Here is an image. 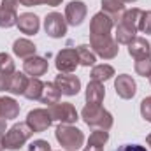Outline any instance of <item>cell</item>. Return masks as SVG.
Here are the masks:
<instances>
[{"mask_svg": "<svg viewBox=\"0 0 151 151\" xmlns=\"http://www.w3.org/2000/svg\"><path fill=\"white\" fill-rule=\"evenodd\" d=\"M32 128L27 125V121L25 123H16L14 127H11L5 134H4V137H2V144H4V148L5 150H19V148H23V144L32 137Z\"/></svg>", "mask_w": 151, "mask_h": 151, "instance_id": "obj_1", "label": "cell"}, {"mask_svg": "<svg viewBox=\"0 0 151 151\" xmlns=\"http://www.w3.org/2000/svg\"><path fill=\"white\" fill-rule=\"evenodd\" d=\"M81 116H83L84 123L90 125V127L102 128V130H109L113 127V116H111V113H107L100 106H93V104L84 106V109L81 111Z\"/></svg>", "mask_w": 151, "mask_h": 151, "instance_id": "obj_2", "label": "cell"}, {"mask_svg": "<svg viewBox=\"0 0 151 151\" xmlns=\"http://www.w3.org/2000/svg\"><path fill=\"white\" fill-rule=\"evenodd\" d=\"M55 135H56V141L62 144V148H65V151L79 150V148L83 146V142H84L83 132H81L79 128L72 127V125H65V123H62V125L56 128Z\"/></svg>", "mask_w": 151, "mask_h": 151, "instance_id": "obj_3", "label": "cell"}, {"mask_svg": "<svg viewBox=\"0 0 151 151\" xmlns=\"http://www.w3.org/2000/svg\"><path fill=\"white\" fill-rule=\"evenodd\" d=\"M90 44L93 47V51L106 58V60H111L118 55V42L114 40L111 35H90Z\"/></svg>", "mask_w": 151, "mask_h": 151, "instance_id": "obj_4", "label": "cell"}, {"mask_svg": "<svg viewBox=\"0 0 151 151\" xmlns=\"http://www.w3.org/2000/svg\"><path fill=\"white\" fill-rule=\"evenodd\" d=\"M49 114L53 118V121H58V123H65V125H70L77 121V111L70 102H58L55 106L49 107Z\"/></svg>", "mask_w": 151, "mask_h": 151, "instance_id": "obj_5", "label": "cell"}, {"mask_svg": "<svg viewBox=\"0 0 151 151\" xmlns=\"http://www.w3.org/2000/svg\"><path fill=\"white\" fill-rule=\"evenodd\" d=\"M44 30L49 37L60 39L67 34V21L65 16H62L60 12H49L44 19Z\"/></svg>", "mask_w": 151, "mask_h": 151, "instance_id": "obj_6", "label": "cell"}, {"mask_svg": "<svg viewBox=\"0 0 151 151\" xmlns=\"http://www.w3.org/2000/svg\"><path fill=\"white\" fill-rule=\"evenodd\" d=\"M56 69L62 74H72L76 67L79 65V56H77V49L72 47H65L56 55Z\"/></svg>", "mask_w": 151, "mask_h": 151, "instance_id": "obj_7", "label": "cell"}, {"mask_svg": "<svg viewBox=\"0 0 151 151\" xmlns=\"http://www.w3.org/2000/svg\"><path fill=\"white\" fill-rule=\"evenodd\" d=\"M53 118L49 114V109H34L27 116V125L32 128V132H44L51 127Z\"/></svg>", "mask_w": 151, "mask_h": 151, "instance_id": "obj_8", "label": "cell"}, {"mask_svg": "<svg viewBox=\"0 0 151 151\" xmlns=\"http://www.w3.org/2000/svg\"><path fill=\"white\" fill-rule=\"evenodd\" d=\"M114 27V18L102 12H97L91 18L90 23V35H111V30Z\"/></svg>", "mask_w": 151, "mask_h": 151, "instance_id": "obj_9", "label": "cell"}, {"mask_svg": "<svg viewBox=\"0 0 151 151\" xmlns=\"http://www.w3.org/2000/svg\"><path fill=\"white\" fill-rule=\"evenodd\" d=\"M19 4H21L19 0H2V5H0V27L2 28H9L16 25Z\"/></svg>", "mask_w": 151, "mask_h": 151, "instance_id": "obj_10", "label": "cell"}, {"mask_svg": "<svg viewBox=\"0 0 151 151\" xmlns=\"http://www.w3.org/2000/svg\"><path fill=\"white\" fill-rule=\"evenodd\" d=\"M55 86L60 90V93L62 95H69V97H72V95H77L79 93V90H81V81H79V77L74 74H60L56 76V79H55Z\"/></svg>", "mask_w": 151, "mask_h": 151, "instance_id": "obj_11", "label": "cell"}, {"mask_svg": "<svg viewBox=\"0 0 151 151\" xmlns=\"http://www.w3.org/2000/svg\"><path fill=\"white\" fill-rule=\"evenodd\" d=\"M86 18V5L81 0H72L65 7V21L72 27H79Z\"/></svg>", "mask_w": 151, "mask_h": 151, "instance_id": "obj_12", "label": "cell"}, {"mask_svg": "<svg viewBox=\"0 0 151 151\" xmlns=\"http://www.w3.org/2000/svg\"><path fill=\"white\" fill-rule=\"evenodd\" d=\"M114 88H116L118 97H121V99H125V100L132 99V97L135 95V91H137L135 81L132 79V76H128V74L118 76L116 81H114Z\"/></svg>", "mask_w": 151, "mask_h": 151, "instance_id": "obj_13", "label": "cell"}, {"mask_svg": "<svg viewBox=\"0 0 151 151\" xmlns=\"http://www.w3.org/2000/svg\"><path fill=\"white\" fill-rule=\"evenodd\" d=\"M18 28L27 34V35H35L40 28V23H39V18L32 12H23L18 16V21H16Z\"/></svg>", "mask_w": 151, "mask_h": 151, "instance_id": "obj_14", "label": "cell"}, {"mask_svg": "<svg viewBox=\"0 0 151 151\" xmlns=\"http://www.w3.org/2000/svg\"><path fill=\"white\" fill-rule=\"evenodd\" d=\"M47 67H49L47 62H46L44 58H40V56H30V58H27L25 63H23V70L28 76H32V77L44 76L47 72Z\"/></svg>", "mask_w": 151, "mask_h": 151, "instance_id": "obj_15", "label": "cell"}, {"mask_svg": "<svg viewBox=\"0 0 151 151\" xmlns=\"http://www.w3.org/2000/svg\"><path fill=\"white\" fill-rule=\"evenodd\" d=\"M128 53L130 56H134L135 60H141V58H148L151 56V47H150V42L142 37H134L132 42L128 44Z\"/></svg>", "mask_w": 151, "mask_h": 151, "instance_id": "obj_16", "label": "cell"}, {"mask_svg": "<svg viewBox=\"0 0 151 151\" xmlns=\"http://www.w3.org/2000/svg\"><path fill=\"white\" fill-rule=\"evenodd\" d=\"M106 97V88L102 83L99 81H91L86 88V102L88 104H93V106H100L102 100Z\"/></svg>", "mask_w": 151, "mask_h": 151, "instance_id": "obj_17", "label": "cell"}, {"mask_svg": "<svg viewBox=\"0 0 151 151\" xmlns=\"http://www.w3.org/2000/svg\"><path fill=\"white\" fill-rule=\"evenodd\" d=\"M12 51H14V55H18L23 60H27L30 56H35V46L28 39H18V40H14Z\"/></svg>", "mask_w": 151, "mask_h": 151, "instance_id": "obj_18", "label": "cell"}, {"mask_svg": "<svg viewBox=\"0 0 151 151\" xmlns=\"http://www.w3.org/2000/svg\"><path fill=\"white\" fill-rule=\"evenodd\" d=\"M19 114V104L11 99V97H4L0 100V116L5 118V119H12V118H18Z\"/></svg>", "mask_w": 151, "mask_h": 151, "instance_id": "obj_19", "label": "cell"}, {"mask_svg": "<svg viewBox=\"0 0 151 151\" xmlns=\"http://www.w3.org/2000/svg\"><path fill=\"white\" fill-rule=\"evenodd\" d=\"M60 90L55 86V83H44V90H42V95H40V102L42 104H47L49 107L58 104L60 102Z\"/></svg>", "mask_w": 151, "mask_h": 151, "instance_id": "obj_20", "label": "cell"}, {"mask_svg": "<svg viewBox=\"0 0 151 151\" xmlns=\"http://www.w3.org/2000/svg\"><path fill=\"white\" fill-rule=\"evenodd\" d=\"M135 34H137L135 28H132V27H128V25H125V23L119 21L118 27H116L114 37H116V42H118V44H130L132 39L135 37Z\"/></svg>", "mask_w": 151, "mask_h": 151, "instance_id": "obj_21", "label": "cell"}, {"mask_svg": "<svg viewBox=\"0 0 151 151\" xmlns=\"http://www.w3.org/2000/svg\"><path fill=\"white\" fill-rule=\"evenodd\" d=\"M28 77L21 72H14L12 77H11V84H9V91L14 93V95H23L27 86H28Z\"/></svg>", "mask_w": 151, "mask_h": 151, "instance_id": "obj_22", "label": "cell"}, {"mask_svg": "<svg viewBox=\"0 0 151 151\" xmlns=\"http://www.w3.org/2000/svg\"><path fill=\"white\" fill-rule=\"evenodd\" d=\"M42 90H44V83L39 79V77H32L28 81V86L25 90V97L28 100H40V95H42Z\"/></svg>", "mask_w": 151, "mask_h": 151, "instance_id": "obj_23", "label": "cell"}, {"mask_svg": "<svg viewBox=\"0 0 151 151\" xmlns=\"http://www.w3.org/2000/svg\"><path fill=\"white\" fill-rule=\"evenodd\" d=\"M113 76H114V69L111 65H107V63H100V65H95L91 69V81L102 83V81L111 79Z\"/></svg>", "mask_w": 151, "mask_h": 151, "instance_id": "obj_24", "label": "cell"}, {"mask_svg": "<svg viewBox=\"0 0 151 151\" xmlns=\"http://www.w3.org/2000/svg\"><path fill=\"white\" fill-rule=\"evenodd\" d=\"M77 56H79V63L84 65V67H91V65H95V62H97L95 53H93V51L90 49V46H86V44H81V46L77 47Z\"/></svg>", "mask_w": 151, "mask_h": 151, "instance_id": "obj_25", "label": "cell"}, {"mask_svg": "<svg viewBox=\"0 0 151 151\" xmlns=\"http://www.w3.org/2000/svg\"><path fill=\"white\" fill-rule=\"evenodd\" d=\"M141 14H142V11L135 7V9L125 11V12H123V16L119 18V21H121V23H125V25H128V27H132V28H135V30H139V28H137V25H139Z\"/></svg>", "mask_w": 151, "mask_h": 151, "instance_id": "obj_26", "label": "cell"}, {"mask_svg": "<svg viewBox=\"0 0 151 151\" xmlns=\"http://www.w3.org/2000/svg\"><path fill=\"white\" fill-rule=\"evenodd\" d=\"M125 9V2L123 0H102V11L109 16H116L118 12H121ZM116 19V18H114Z\"/></svg>", "mask_w": 151, "mask_h": 151, "instance_id": "obj_27", "label": "cell"}, {"mask_svg": "<svg viewBox=\"0 0 151 151\" xmlns=\"http://www.w3.org/2000/svg\"><path fill=\"white\" fill-rule=\"evenodd\" d=\"M107 141H109L107 130L97 128L95 132H91V135H90V139H88V146H100V148H102Z\"/></svg>", "mask_w": 151, "mask_h": 151, "instance_id": "obj_28", "label": "cell"}, {"mask_svg": "<svg viewBox=\"0 0 151 151\" xmlns=\"http://www.w3.org/2000/svg\"><path fill=\"white\" fill-rule=\"evenodd\" d=\"M135 72L142 77H150L151 76V56L148 58H141L135 62Z\"/></svg>", "mask_w": 151, "mask_h": 151, "instance_id": "obj_29", "label": "cell"}, {"mask_svg": "<svg viewBox=\"0 0 151 151\" xmlns=\"http://www.w3.org/2000/svg\"><path fill=\"white\" fill-rule=\"evenodd\" d=\"M0 72L14 74V62L7 53H0Z\"/></svg>", "mask_w": 151, "mask_h": 151, "instance_id": "obj_30", "label": "cell"}, {"mask_svg": "<svg viewBox=\"0 0 151 151\" xmlns=\"http://www.w3.org/2000/svg\"><path fill=\"white\" fill-rule=\"evenodd\" d=\"M137 28L144 34H151V11H146L141 14V19H139V25Z\"/></svg>", "mask_w": 151, "mask_h": 151, "instance_id": "obj_31", "label": "cell"}, {"mask_svg": "<svg viewBox=\"0 0 151 151\" xmlns=\"http://www.w3.org/2000/svg\"><path fill=\"white\" fill-rule=\"evenodd\" d=\"M28 151H51V146L47 141H42V139H37L34 142H30L28 146Z\"/></svg>", "mask_w": 151, "mask_h": 151, "instance_id": "obj_32", "label": "cell"}, {"mask_svg": "<svg viewBox=\"0 0 151 151\" xmlns=\"http://www.w3.org/2000/svg\"><path fill=\"white\" fill-rule=\"evenodd\" d=\"M141 114L146 121L151 123V97H146L142 102H141Z\"/></svg>", "mask_w": 151, "mask_h": 151, "instance_id": "obj_33", "label": "cell"}, {"mask_svg": "<svg viewBox=\"0 0 151 151\" xmlns=\"http://www.w3.org/2000/svg\"><path fill=\"white\" fill-rule=\"evenodd\" d=\"M21 2V5H27V7H30V5H39V4H47V5H60L62 4V0H19Z\"/></svg>", "mask_w": 151, "mask_h": 151, "instance_id": "obj_34", "label": "cell"}, {"mask_svg": "<svg viewBox=\"0 0 151 151\" xmlns=\"http://www.w3.org/2000/svg\"><path fill=\"white\" fill-rule=\"evenodd\" d=\"M114 151H148V150L144 146H141V144H121Z\"/></svg>", "mask_w": 151, "mask_h": 151, "instance_id": "obj_35", "label": "cell"}, {"mask_svg": "<svg viewBox=\"0 0 151 151\" xmlns=\"http://www.w3.org/2000/svg\"><path fill=\"white\" fill-rule=\"evenodd\" d=\"M11 77H12V74H4V72H0V91H4V90H9Z\"/></svg>", "mask_w": 151, "mask_h": 151, "instance_id": "obj_36", "label": "cell"}, {"mask_svg": "<svg viewBox=\"0 0 151 151\" xmlns=\"http://www.w3.org/2000/svg\"><path fill=\"white\" fill-rule=\"evenodd\" d=\"M5 128H7V119L0 116V137H4V134H5Z\"/></svg>", "mask_w": 151, "mask_h": 151, "instance_id": "obj_37", "label": "cell"}, {"mask_svg": "<svg viewBox=\"0 0 151 151\" xmlns=\"http://www.w3.org/2000/svg\"><path fill=\"white\" fill-rule=\"evenodd\" d=\"M84 151H104V150H102L100 146H86Z\"/></svg>", "mask_w": 151, "mask_h": 151, "instance_id": "obj_38", "label": "cell"}, {"mask_svg": "<svg viewBox=\"0 0 151 151\" xmlns=\"http://www.w3.org/2000/svg\"><path fill=\"white\" fill-rule=\"evenodd\" d=\"M146 142H148V146H150V148H151V134H150V135H148V137H146Z\"/></svg>", "mask_w": 151, "mask_h": 151, "instance_id": "obj_39", "label": "cell"}, {"mask_svg": "<svg viewBox=\"0 0 151 151\" xmlns=\"http://www.w3.org/2000/svg\"><path fill=\"white\" fill-rule=\"evenodd\" d=\"M0 151H4V144H2V141H0Z\"/></svg>", "mask_w": 151, "mask_h": 151, "instance_id": "obj_40", "label": "cell"}, {"mask_svg": "<svg viewBox=\"0 0 151 151\" xmlns=\"http://www.w3.org/2000/svg\"><path fill=\"white\" fill-rule=\"evenodd\" d=\"M123 2H137V0H123Z\"/></svg>", "mask_w": 151, "mask_h": 151, "instance_id": "obj_41", "label": "cell"}, {"mask_svg": "<svg viewBox=\"0 0 151 151\" xmlns=\"http://www.w3.org/2000/svg\"><path fill=\"white\" fill-rule=\"evenodd\" d=\"M150 83H151V76H150Z\"/></svg>", "mask_w": 151, "mask_h": 151, "instance_id": "obj_42", "label": "cell"}, {"mask_svg": "<svg viewBox=\"0 0 151 151\" xmlns=\"http://www.w3.org/2000/svg\"><path fill=\"white\" fill-rule=\"evenodd\" d=\"M0 100H2V99H0Z\"/></svg>", "mask_w": 151, "mask_h": 151, "instance_id": "obj_43", "label": "cell"}]
</instances>
